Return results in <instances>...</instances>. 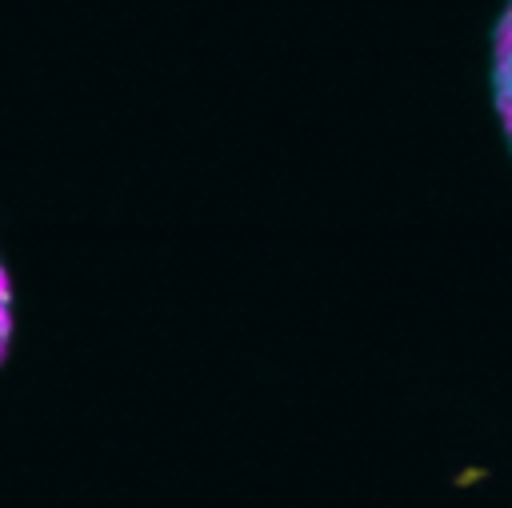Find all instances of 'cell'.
<instances>
[{
  "label": "cell",
  "mask_w": 512,
  "mask_h": 508,
  "mask_svg": "<svg viewBox=\"0 0 512 508\" xmlns=\"http://www.w3.org/2000/svg\"><path fill=\"white\" fill-rule=\"evenodd\" d=\"M4 340H8V284L0 272V356H4Z\"/></svg>",
  "instance_id": "obj_1"
}]
</instances>
